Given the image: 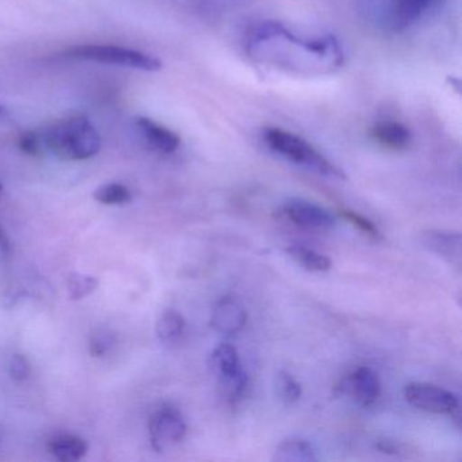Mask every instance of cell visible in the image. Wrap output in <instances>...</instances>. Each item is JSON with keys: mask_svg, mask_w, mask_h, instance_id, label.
Instances as JSON below:
<instances>
[{"mask_svg": "<svg viewBox=\"0 0 462 462\" xmlns=\"http://www.w3.org/2000/svg\"><path fill=\"white\" fill-rule=\"evenodd\" d=\"M185 319L174 310H167L162 313L156 324V334L164 345H174L182 337L185 332Z\"/></svg>", "mask_w": 462, "mask_h": 462, "instance_id": "obj_16", "label": "cell"}, {"mask_svg": "<svg viewBox=\"0 0 462 462\" xmlns=\"http://www.w3.org/2000/svg\"><path fill=\"white\" fill-rule=\"evenodd\" d=\"M188 426L177 408L163 405L155 411L150 420L151 442L156 451H164L182 442Z\"/></svg>", "mask_w": 462, "mask_h": 462, "instance_id": "obj_5", "label": "cell"}, {"mask_svg": "<svg viewBox=\"0 0 462 462\" xmlns=\"http://www.w3.org/2000/svg\"><path fill=\"white\" fill-rule=\"evenodd\" d=\"M7 115H9V113H7L6 107L0 105V118H5Z\"/></svg>", "mask_w": 462, "mask_h": 462, "instance_id": "obj_26", "label": "cell"}, {"mask_svg": "<svg viewBox=\"0 0 462 462\" xmlns=\"http://www.w3.org/2000/svg\"><path fill=\"white\" fill-rule=\"evenodd\" d=\"M435 0H383L381 23L392 33L407 31L418 23Z\"/></svg>", "mask_w": 462, "mask_h": 462, "instance_id": "obj_7", "label": "cell"}, {"mask_svg": "<svg viewBox=\"0 0 462 462\" xmlns=\"http://www.w3.org/2000/svg\"><path fill=\"white\" fill-rule=\"evenodd\" d=\"M31 362L28 361L25 356L17 354V356H13L12 361H10V375L15 381H25L31 375Z\"/></svg>", "mask_w": 462, "mask_h": 462, "instance_id": "obj_24", "label": "cell"}, {"mask_svg": "<svg viewBox=\"0 0 462 462\" xmlns=\"http://www.w3.org/2000/svg\"><path fill=\"white\" fill-rule=\"evenodd\" d=\"M278 397L285 404H294L301 397V385L289 373L280 372L275 378Z\"/></svg>", "mask_w": 462, "mask_h": 462, "instance_id": "obj_20", "label": "cell"}, {"mask_svg": "<svg viewBox=\"0 0 462 462\" xmlns=\"http://www.w3.org/2000/svg\"><path fill=\"white\" fill-rule=\"evenodd\" d=\"M423 243L451 264H461V236L457 232L429 231L423 236Z\"/></svg>", "mask_w": 462, "mask_h": 462, "instance_id": "obj_13", "label": "cell"}, {"mask_svg": "<svg viewBox=\"0 0 462 462\" xmlns=\"http://www.w3.org/2000/svg\"><path fill=\"white\" fill-rule=\"evenodd\" d=\"M99 282L93 275L82 274V273H72L67 278V289H69L71 300H82L90 296Z\"/></svg>", "mask_w": 462, "mask_h": 462, "instance_id": "obj_19", "label": "cell"}, {"mask_svg": "<svg viewBox=\"0 0 462 462\" xmlns=\"http://www.w3.org/2000/svg\"><path fill=\"white\" fill-rule=\"evenodd\" d=\"M136 126L152 150L162 153H172L180 148V136L151 118H137Z\"/></svg>", "mask_w": 462, "mask_h": 462, "instance_id": "obj_10", "label": "cell"}, {"mask_svg": "<svg viewBox=\"0 0 462 462\" xmlns=\"http://www.w3.org/2000/svg\"><path fill=\"white\" fill-rule=\"evenodd\" d=\"M274 461L280 462H313L318 459L315 448L307 440L289 439L278 445Z\"/></svg>", "mask_w": 462, "mask_h": 462, "instance_id": "obj_15", "label": "cell"}, {"mask_svg": "<svg viewBox=\"0 0 462 462\" xmlns=\"http://www.w3.org/2000/svg\"><path fill=\"white\" fill-rule=\"evenodd\" d=\"M263 137L270 150L288 161L300 164V166L308 167V169L318 171L319 174L327 175V177L340 178V180L345 178V174L337 167H335L328 159L324 158L313 145H310L302 137L281 128L266 129Z\"/></svg>", "mask_w": 462, "mask_h": 462, "instance_id": "obj_2", "label": "cell"}, {"mask_svg": "<svg viewBox=\"0 0 462 462\" xmlns=\"http://www.w3.org/2000/svg\"><path fill=\"white\" fill-rule=\"evenodd\" d=\"M51 454L59 461L72 462L88 454V443L83 438L72 434H59L48 443Z\"/></svg>", "mask_w": 462, "mask_h": 462, "instance_id": "obj_14", "label": "cell"}, {"mask_svg": "<svg viewBox=\"0 0 462 462\" xmlns=\"http://www.w3.org/2000/svg\"><path fill=\"white\" fill-rule=\"evenodd\" d=\"M210 366L220 380L224 394H226L231 402L239 399L247 386V377L240 366L236 348L226 343L216 347L210 356Z\"/></svg>", "mask_w": 462, "mask_h": 462, "instance_id": "obj_4", "label": "cell"}, {"mask_svg": "<svg viewBox=\"0 0 462 462\" xmlns=\"http://www.w3.org/2000/svg\"><path fill=\"white\" fill-rule=\"evenodd\" d=\"M212 327L223 335H235L245 328L247 312L243 305L232 297L221 299L212 310Z\"/></svg>", "mask_w": 462, "mask_h": 462, "instance_id": "obj_9", "label": "cell"}, {"mask_svg": "<svg viewBox=\"0 0 462 462\" xmlns=\"http://www.w3.org/2000/svg\"><path fill=\"white\" fill-rule=\"evenodd\" d=\"M340 215L342 217H345L348 223L353 224L354 226L359 229V231L364 232L367 236L380 237V231H378L377 226L369 220V218L364 217V216L359 215V213L353 212V210L342 209L340 210Z\"/></svg>", "mask_w": 462, "mask_h": 462, "instance_id": "obj_22", "label": "cell"}, {"mask_svg": "<svg viewBox=\"0 0 462 462\" xmlns=\"http://www.w3.org/2000/svg\"><path fill=\"white\" fill-rule=\"evenodd\" d=\"M116 339L115 335L109 331H97L91 335L90 343H88V351L91 356H104L112 350L113 345H115Z\"/></svg>", "mask_w": 462, "mask_h": 462, "instance_id": "obj_21", "label": "cell"}, {"mask_svg": "<svg viewBox=\"0 0 462 462\" xmlns=\"http://www.w3.org/2000/svg\"><path fill=\"white\" fill-rule=\"evenodd\" d=\"M351 394L362 407H369L380 396V381L370 367H358L348 380Z\"/></svg>", "mask_w": 462, "mask_h": 462, "instance_id": "obj_11", "label": "cell"}, {"mask_svg": "<svg viewBox=\"0 0 462 462\" xmlns=\"http://www.w3.org/2000/svg\"><path fill=\"white\" fill-rule=\"evenodd\" d=\"M2 189H4V186L0 185V191H2Z\"/></svg>", "mask_w": 462, "mask_h": 462, "instance_id": "obj_27", "label": "cell"}, {"mask_svg": "<svg viewBox=\"0 0 462 462\" xmlns=\"http://www.w3.org/2000/svg\"><path fill=\"white\" fill-rule=\"evenodd\" d=\"M288 255L293 259L296 263L310 272H328L331 269V259L318 251L310 250V248L301 247V245H293L286 250Z\"/></svg>", "mask_w": 462, "mask_h": 462, "instance_id": "obj_17", "label": "cell"}, {"mask_svg": "<svg viewBox=\"0 0 462 462\" xmlns=\"http://www.w3.org/2000/svg\"><path fill=\"white\" fill-rule=\"evenodd\" d=\"M42 134L39 132L29 131L21 134L20 148L23 153L29 156H39L42 153Z\"/></svg>", "mask_w": 462, "mask_h": 462, "instance_id": "obj_23", "label": "cell"}, {"mask_svg": "<svg viewBox=\"0 0 462 462\" xmlns=\"http://www.w3.org/2000/svg\"><path fill=\"white\" fill-rule=\"evenodd\" d=\"M286 217L308 231L326 232L334 228L335 220L329 212L304 199H291L283 208Z\"/></svg>", "mask_w": 462, "mask_h": 462, "instance_id": "obj_8", "label": "cell"}, {"mask_svg": "<svg viewBox=\"0 0 462 462\" xmlns=\"http://www.w3.org/2000/svg\"><path fill=\"white\" fill-rule=\"evenodd\" d=\"M66 58L93 61L106 66L125 67L139 71L155 72L162 69V61L140 51L117 45H80L66 51Z\"/></svg>", "mask_w": 462, "mask_h": 462, "instance_id": "obj_3", "label": "cell"}, {"mask_svg": "<svg viewBox=\"0 0 462 462\" xmlns=\"http://www.w3.org/2000/svg\"><path fill=\"white\" fill-rule=\"evenodd\" d=\"M40 134L44 147L63 161H86L101 151V136L85 115L61 118Z\"/></svg>", "mask_w": 462, "mask_h": 462, "instance_id": "obj_1", "label": "cell"}, {"mask_svg": "<svg viewBox=\"0 0 462 462\" xmlns=\"http://www.w3.org/2000/svg\"><path fill=\"white\" fill-rule=\"evenodd\" d=\"M370 134L375 143L392 151L407 150L412 142L410 129L397 121H383L375 124Z\"/></svg>", "mask_w": 462, "mask_h": 462, "instance_id": "obj_12", "label": "cell"}, {"mask_svg": "<svg viewBox=\"0 0 462 462\" xmlns=\"http://www.w3.org/2000/svg\"><path fill=\"white\" fill-rule=\"evenodd\" d=\"M404 397L411 405L426 412L445 415L458 408L456 394L432 383H410L405 385Z\"/></svg>", "mask_w": 462, "mask_h": 462, "instance_id": "obj_6", "label": "cell"}, {"mask_svg": "<svg viewBox=\"0 0 462 462\" xmlns=\"http://www.w3.org/2000/svg\"><path fill=\"white\" fill-rule=\"evenodd\" d=\"M94 199L104 205H124L132 199L131 190L121 183H106L94 191Z\"/></svg>", "mask_w": 462, "mask_h": 462, "instance_id": "obj_18", "label": "cell"}, {"mask_svg": "<svg viewBox=\"0 0 462 462\" xmlns=\"http://www.w3.org/2000/svg\"><path fill=\"white\" fill-rule=\"evenodd\" d=\"M0 254H4L5 256H10V254H12L9 236H7L2 226H0Z\"/></svg>", "mask_w": 462, "mask_h": 462, "instance_id": "obj_25", "label": "cell"}]
</instances>
